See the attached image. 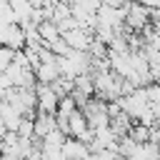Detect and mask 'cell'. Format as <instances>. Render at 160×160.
<instances>
[{
    "instance_id": "cell-2",
    "label": "cell",
    "mask_w": 160,
    "mask_h": 160,
    "mask_svg": "<svg viewBox=\"0 0 160 160\" xmlns=\"http://www.w3.org/2000/svg\"><path fill=\"white\" fill-rule=\"evenodd\" d=\"M82 115L88 118V125H90L92 132L110 128V105H108L105 100H100V98L88 100V102L82 105Z\"/></svg>"
},
{
    "instance_id": "cell-1",
    "label": "cell",
    "mask_w": 160,
    "mask_h": 160,
    "mask_svg": "<svg viewBox=\"0 0 160 160\" xmlns=\"http://www.w3.org/2000/svg\"><path fill=\"white\" fill-rule=\"evenodd\" d=\"M150 20H155V10L140 5V2H128L125 8V28L135 35H142L150 28Z\"/></svg>"
},
{
    "instance_id": "cell-3",
    "label": "cell",
    "mask_w": 160,
    "mask_h": 160,
    "mask_svg": "<svg viewBox=\"0 0 160 160\" xmlns=\"http://www.w3.org/2000/svg\"><path fill=\"white\" fill-rule=\"evenodd\" d=\"M35 95H38V112H45V115H58L60 98L55 95V90H52L50 85H40V82H38Z\"/></svg>"
},
{
    "instance_id": "cell-4",
    "label": "cell",
    "mask_w": 160,
    "mask_h": 160,
    "mask_svg": "<svg viewBox=\"0 0 160 160\" xmlns=\"http://www.w3.org/2000/svg\"><path fill=\"white\" fill-rule=\"evenodd\" d=\"M90 155H92V150H90V145L82 142V140L68 138L65 145H62V158H65V160H90Z\"/></svg>"
},
{
    "instance_id": "cell-5",
    "label": "cell",
    "mask_w": 160,
    "mask_h": 160,
    "mask_svg": "<svg viewBox=\"0 0 160 160\" xmlns=\"http://www.w3.org/2000/svg\"><path fill=\"white\" fill-rule=\"evenodd\" d=\"M15 55H18L15 50H10V48H2V45H0V75H2V72H5L10 65H12Z\"/></svg>"
}]
</instances>
